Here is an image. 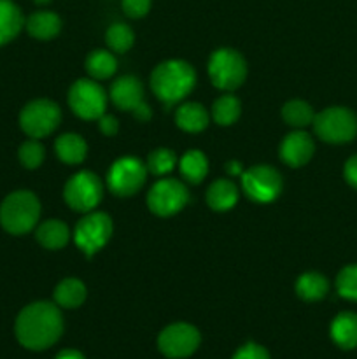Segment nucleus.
I'll return each instance as SVG.
<instances>
[{
  "instance_id": "nucleus-16",
  "label": "nucleus",
  "mask_w": 357,
  "mask_h": 359,
  "mask_svg": "<svg viewBox=\"0 0 357 359\" xmlns=\"http://www.w3.org/2000/svg\"><path fill=\"white\" fill-rule=\"evenodd\" d=\"M331 339L342 349L350 351L357 347V314L342 312L331 323Z\"/></svg>"
},
{
  "instance_id": "nucleus-38",
  "label": "nucleus",
  "mask_w": 357,
  "mask_h": 359,
  "mask_svg": "<svg viewBox=\"0 0 357 359\" xmlns=\"http://www.w3.org/2000/svg\"><path fill=\"white\" fill-rule=\"evenodd\" d=\"M226 172L230 175H241L244 172H241V165L238 163V161H230V163L226 165Z\"/></svg>"
},
{
  "instance_id": "nucleus-3",
  "label": "nucleus",
  "mask_w": 357,
  "mask_h": 359,
  "mask_svg": "<svg viewBox=\"0 0 357 359\" xmlns=\"http://www.w3.org/2000/svg\"><path fill=\"white\" fill-rule=\"evenodd\" d=\"M41 203L31 191H14L0 207V223L13 235H24L37 224Z\"/></svg>"
},
{
  "instance_id": "nucleus-21",
  "label": "nucleus",
  "mask_w": 357,
  "mask_h": 359,
  "mask_svg": "<svg viewBox=\"0 0 357 359\" xmlns=\"http://www.w3.org/2000/svg\"><path fill=\"white\" fill-rule=\"evenodd\" d=\"M56 154L59 160L66 165H77L86 158L88 146L84 142L83 137L76 135V133H65L59 135L55 142Z\"/></svg>"
},
{
  "instance_id": "nucleus-35",
  "label": "nucleus",
  "mask_w": 357,
  "mask_h": 359,
  "mask_svg": "<svg viewBox=\"0 0 357 359\" xmlns=\"http://www.w3.org/2000/svg\"><path fill=\"white\" fill-rule=\"evenodd\" d=\"M98 126H100L102 133H105L107 137L115 135V133H118V130H119L118 119H115L114 116H111V114H102L100 118H98Z\"/></svg>"
},
{
  "instance_id": "nucleus-2",
  "label": "nucleus",
  "mask_w": 357,
  "mask_h": 359,
  "mask_svg": "<svg viewBox=\"0 0 357 359\" xmlns=\"http://www.w3.org/2000/svg\"><path fill=\"white\" fill-rule=\"evenodd\" d=\"M195 70L182 60H168V62L160 63L150 76V86H153L154 95L167 107H172L184 97H188L189 91L195 88Z\"/></svg>"
},
{
  "instance_id": "nucleus-9",
  "label": "nucleus",
  "mask_w": 357,
  "mask_h": 359,
  "mask_svg": "<svg viewBox=\"0 0 357 359\" xmlns=\"http://www.w3.org/2000/svg\"><path fill=\"white\" fill-rule=\"evenodd\" d=\"M70 109L83 119H98L105 114L107 95L104 88L91 79H79L72 84L69 93Z\"/></svg>"
},
{
  "instance_id": "nucleus-6",
  "label": "nucleus",
  "mask_w": 357,
  "mask_h": 359,
  "mask_svg": "<svg viewBox=\"0 0 357 359\" xmlns=\"http://www.w3.org/2000/svg\"><path fill=\"white\" fill-rule=\"evenodd\" d=\"M63 195H65V202L74 210L91 212L100 203L102 195H104V186H102L98 175H94L93 172L83 170L69 179Z\"/></svg>"
},
{
  "instance_id": "nucleus-30",
  "label": "nucleus",
  "mask_w": 357,
  "mask_h": 359,
  "mask_svg": "<svg viewBox=\"0 0 357 359\" xmlns=\"http://www.w3.org/2000/svg\"><path fill=\"white\" fill-rule=\"evenodd\" d=\"M175 163H177V156L172 149H164V147H160V149H154L153 153L147 158V170L154 175H164L168 172L174 170Z\"/></svg>"
},
{
  "instance_id": "nucleus-8",
  "label": "nucleus",
  "mask_w": 357,
  "mask_h": 359,
  "mask_svg": "<svg viewBox=\"0 0 357 359\" xmlns=\"http://www.w3.org/2000/svg\"><path fill=\"white\" fill-rule=\"evenodd\" d=\"M241 188L252 202L268 203L282 191V177L268 165H255L241 174Z\"/></svg>"
},
{
  "instance_id": "nucleus-1",
  "label": "nucleus",
  "mask_w": 357,
  "mask_h": 359,
  "mask_svg": "<svg viewBox=\"0 0 357 359\" xmlns=\"http://www.w3.org/2000/svg\"><path fill=\"white\" fill-rule=\"evenodd\" d=\"M14 330L18 342L27 349H49L63 333L62 312L49 302H35L20 312Z\"/></svg>"
},
{
  "instance_id": "nucleus-32",
  "label": "nucleus",
  "mask_w": 357,
  "mask_h": 359,
  "mask_svg": "<svg viewBox=\"0 0 357 359\" xmlns=\"http://www.w3.org/2000/svg\"><path fill=\"white\" fill-rule=\"evenodd\" d=\"M20 161L24 168H37L44 161V147L37 142V139L28 140L20 147Z\"/></svg>"
},
{
  "instance_id": "nucleus-27",
  "label": "nucleus",
  "mask_w": 357,
  "mask_h": 359,
  "mask_svg": "<svg viewBox=\"0 0 357 359\" xmlns=\"http://www.w3.org/2000/svg\"><path fill=\"white\" fill-rule=\"evenodd\" d=\"M282 118L287 125L294 126V128H304V126L314 123L315 112L307 102L293 100V102H287V104L284 105Z\"/></svg>"
},
{
  "instance_id": "nucleus-26",
  "label": "nucleus",
  "mask_w": 357,
  "mask_h": 359,
  "mask_svg": "<svg viewBox=\"0 0 357 359\" xmlns=\"http://www.w3.org/2000/svg\"><path fill=\"white\" fill-rule=\"evenodd\" d=\"M86 69L93 79H108L118 69V62H115L112 53L97 49V51L90 53V56H88Z\"/></svg>"
},
{
  "instance_id": "nucleus-15",
  "label": "nucleus",
  "mask_w": 357,
  "mask_h": 359,
  "mask_svg": "<svg viewBox=\"0 0 357 359\" xmlns=\"http://www.w3.org/2000/svg\"><path fill=\"white\" fill-rule=\"evenodd\" d=\"M314 149V140L308 133L293 132L284 139L280 146V158L290 167H301L310 161Z\"/></svg>"
},
{
  "instance_id": "nucleus-19",
  "label": "nucleus",
  "mask_w": 357,
  "mask_h": 359,
  "mask_svg": "<svg viewBox=\"0 0 357 359\" xmlns=\"http://www.w3.org/2000/svg\"><path fill=\"white\" fill-rule=\"evenodd\" d=\"M23 28V14L10 0H0V46L13 41Z\"/></svg>"
},
{
  "instance_id": "nucleus-23",
  "label": "nucleus",
  "mask_w": 357,
  "mask_h": 359,
  "mask_svg": "<svg viewBox=\"0 0 357 359\" xmlns=\"http://www.w3.org/2000/svg\"><path fill=\"white\" fill-rule=\"evenodd\" d=\"M329 283L324 276L315 272L303 273L296 283V293L304 302H317L328 294Z\"/></svg>"
},
{
  "instance_id": "nucleus-7",
  "label": "nucleus",
  "mask_w": 357,
  "mask_h": 359,
  "mask_svg": "<svg viewBox=\"0 0 357 359\" xmlns=\"http://www.w3.org/2000/svg\"><path fill=\"white\" fill-rule=\"evenodd\" d=\"M62 121V111L51 100H34L21 111L20 125L31 139H42L52 133Z\"/></svg>"
},
{
  "instance_id": "nucleus-22",
  "label": "nucleus",
  "mask_w": 357,
  "mask_h": 359,
  "mask_svg": "<svg viewBox=\"0 0 357 359\" xmlns=\"http://www.w3.org/2000/svg\"><path fill=\"white\" fill-rule=\"evenodd\" d=\"M35 237H37L38 244L44 245L46 249H62L69 242V226L59 219L44 221L37 228Z\"/></svg>"
},
{
  "instance_id": "nucleus-11",
  "label": "nucleus",
  "mask_w": 357,
  "mask_h": 359,
  "mask_svg": "<svg viewBox=\"0 0 357 359\" xmlns=\"http://www.w3.org/2000/svg\"><path fill=\"white\" fill-rule=\"evenodd\" d=\"M111 235V217L104 212H90L77 223L74 238H76L77 248L90 258L107 244Z\"/></svg>"
},
{
  "instance_id": "nucleus-31",
  "label": "nucleus",
  "mask_w": 357,
  "mask_h": 359,
  "mask_svg": "<svg viewBox=\"0 0 357 359\" xmlns=\"http://www.w3.org/2000/svg\"><path fill=\"white\" fill-rule=\"evenodd\" d=\"M336 290L340 297L357 302V265L345 266L336 277Z\"/></svg>"
},
{
  "instance_id": "nucleus-28",
  "label": "nucleus",
  "mask_w": 357,
  "mask_h": 359,
  "mask_svg": "<svg viewBox=\"0 0 357 359\" xmlns=\"http://www.w3.org/2000/svg\"><path fill=\"white\" fill-rule=\"evenodd\" d=\"M240 100L233 95H224V97L217 98L216 104L212 107V116L216 119V123L223 126H230L233 125L234 121L240 116Z\"/></svg>"
},
{
  "instance_id": "nucleus-5",
  "label": "nucleus",
  "mask_w": 357,
  "mask_h": 359,
  "mask_svg": "<svg viewBox=\"0 0 357 359\" xmlns=\"http://www.w3.org/2000/svg\"><path fill=\"white\" fill-rule=\"evenodd\" d=\"M209 76L219 90H234L247 76L244 56L234 49H217L209 60Z\"/></svg>"
},
{
  "instance_id": "nucleus-13",
  "label": "nucleus",
  "mask_w": 357,
  "mask_h": 359,
  "mask_svg": "<svg viewBox=\"0 0 357 359\" xmlns=\"http://www.w3.org/2000/svg\"><path fill=\"white\" fill-rule=\"evenodd\" d=\"M189 202V193L182 182L175 179H161L150 188L147 205L156 216L168 217L177 214Z\"/></svg>"
},
{
  "instance_id": "nucleus-4",
  "label": "nucleus",
  "mask_w": 357,
  "mask_h": 359,
  "mask_svg": "<svg viewBox=\"0 0 357 359\" xmlns=\"http://www.w3.org/2000/svg\"><path fill=\"white\" fill-rule=\"evenodd\" d=\"M314 130L322 140L343 144L357 135V118L345 107H329L318 112L314 119Z\"/></svg>"
},
{
  "instance_id": "nucleus-17",
  "label": "nucleus",
  "mask_w": 357,
  "mask_h": 359,
  "mask_svg": "<svg viewBox=\"0 0 357 359\" xmlns=\"http://www.w3.org/2000/svg\"><path fill=\"white\" fill-rule=\"evenodd\" d=\"M175 123L184 132H202L209 125V112H206V109L202 104L189 102V104L181 105L177 109V112H175Z\"/></svg>"
},
{
  "instance_id": "nucleus-34",
  "label": "nucleus",
  "mask_w": 357,
  "mask_h": 359,
  "mask_svg": "<svg viewBox=\"0 0 357 359\" xmlns=\"http://www.w3.org/2000/svg\"><path fill=\"white\" fill-rule=\"evenodd\" d=\"M122 9L130 18H142L149 13L150 0H122Z\"/></svg>"
},
{
  "instance_id": "nucleus-10",
  "label": "nucleus",
  "mask_w": 357,
  "mask_h": 359,
  "mask_svg": "<svg viewBox=\"0 0 357 359\" xmlns=\"http://www.w3.org/2000/svg\"><path fill=\"white\" fill-rule=\"evenodd\" d=\"M200 332L188 323H175L167 326L158 337L161 354L170 359H184L196 353L200 347Z\"/></svg>"
},
{
  "instance_id": "nucleus-24",
  "label": "nucleus",
  "mask_w": 357,
  "mask_h": 359,
  "mask_svg": "<svg viewBox=\"0 0 357 359\" xmlns=\"http://www.w3.org/2000/svg\"><path fill=\"white\" fill-rule=\"evenodd\" d=\"M86 300V287L77 279H65L55 290L56 305L63 309H77Z\"/></svg>"
},
{
  "instance_id": "nucleus-33",
  "label": "nucleus",
  "mask_w": 357,
  "mask_h": 359,
  "mask_svg": "<svg viewBox=\"0 0 357 359\" xmlns=\"http://www.w3.org/2000/svg\"><path fill=\"white\" fill-rule=\"evenodd\" d=\"M233 359H270L268 351L262 346L254 342H248L245 346H241L240 349L234 353Z\"/></svg>"
},
{
  "instance_id": "nucleus-36",
  "label": "nucleus",
  "mask_w": 357,
  "mask_h": 359,
  "mask_svg": "<svg viewBox=\"0 0 357 359\" xmlns=\"http://www.w3.org/2000/svg\"><path fill=\"white\" fill-rule=\"evenodd\" d=\"M343 174H345L346 182H349L350 186H354V188L357 189V154H356V156L350 158L349 161H346Z\"/></svg>"
},
{
  "instance_id": "nucleus-12",
  "label": "nucleus",
  "mask_w": 357,
  "mask_h": 359,
  "mask_svg": "<svg viewBox=\"0 0 357 359\" xmlns=\"http://www.w3.org/2000/svg\"><path fill=\"white\" fill-rule=\"evenodd\" d=\"M147 177V167L132 156L119 158L114 161L107 174L108 188L118 196H132L144 186Z\"/></svg>"
},
{
  "instance_id": "nucleus-37",
  "label": "nucleus",
  "mask_w": 357,
  "mask_h": 359,
  "mask_svg": "<svg viewBox=\"0 0 357 359\" xmlns=\"http://www.w3.org/2000/svg\"><path fill=\"white\" fill-rule=\"evenodd\" d=\"M55 359H86L79 351H74V349H65L58 354Z\"/></svg>"
},
{
  "instance_id": "nucleus-25",
  "label": "nucleus",
  "mask_w": 357,
  "mask_h": 359,
  "mask_svg": "<svg viewBox=\"0 0 357 359\" xmlns=\"http://www.w3.org/2000/svg\"><path fill=\"white\" fill-rule=\"evenodd\" d=\"M178 167H181V174L186 181L198 184L205 179L206 172H209V160L202 151L191 149L181 158Z\"/></svg>"
},
{
  "instance_id": "nucleus-18",
  "label": "nucleus",
  "mask_w": 357,
  "mask_h": 359,
  "mask_svg": "<svg viewBox=\"0 0 357 359\" xmlns=\"http://www.w3.org/2000/svg\"><path fill=\"white\" fill-rule=\"evenodd\" d=\"M206 202L214 210H230L238 202V188L227 179H217L206 191Z\"/></svg>"
},
{
  "instance_id": "nucleus-20",
  "label": "nucleus",
  "mask_w": 357,
  "mask_h": 359,
  "mask_svg": "<svg viewBox=\"0 0 357 359\" xmlns=\"http://www.w3.org/2000/svg\"><path fill=\"white\" fill-rule=\"evenodd\" d=\"M59 28H62V21H59L58 14L49 13V11L31 14L27 20L28 34L38 41H49V39L56 37Z\"/></svg>"
},
{
  "instance_id": "nucleus-29",
  "label": "nucleus",
  "mask_w": 357,
  "mask_h": 359,
  "mask_svg": "<svg viewBox=\"0 0 357 359\" xmlns=\"http://www.w3.org/2000/svg\"><path fill=\"white\" fill-rule=\"evenodd\" d=\"M133 32L128 25L114 23L105 34L107 46L115 53H126L133 46Z\"/></svg>"
},
{
  "instance_id": "nucleus-14",
  "label": "nucleus",
  "mask_w": 357,
  "mask_h": 359,
  "mask_svg": "<svg viewBox=\"0 0 357 359\" xmlns=\"http://www.w3.org/2000/svg\"><path fill=\"white\" fill-rule=\"evenodd\" d=\"M111 100L121 111H135L144 102V88L136 77L122 76L115 79L111 86Z\"/></svg>"
},
{
  "instance_id": "nucleus-39",
  "label": "nucleus",
  "mask_w": 357,
  "mask_h": 359,
  "mask_svg": "<svg viewBox=\"0 0 357 359\" xmlns=\"http://www.w3.org/2000/svg\"><path fill=\"white\" fill-rule=\"evenodd\" d=\"M35 2H37V4H48L49 0H35Z\"/></svg>"
}]
</instances>
